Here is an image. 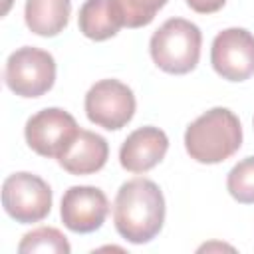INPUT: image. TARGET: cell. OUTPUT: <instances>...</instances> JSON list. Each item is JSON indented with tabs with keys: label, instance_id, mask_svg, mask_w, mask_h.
I'll use <instances>...</instances> for the list:
<instances>
[{
	"label": "cell",
	"instance_id": "cell-1",
	"mask_svg": "<svg viewBox=\"0 0 254 254\" xmlns=\"http://www.w3.org/2000/svg\"><path fill=\"white\" fill-rule=\"evenodd\" d=\"M113 222L127 242H151L165 222V196L159 185L143 177L123 183L115 194Z\"/></svg>",
	"mask_w": 254,
	"mask_h": 254
},
{
	"label": "cell",
	"instance_id": "cell-2",
	"mask_svg": "<svg viewBox=\"0 0 254 254\" xmlns=\"http://www.w3.org/2000/svg\"><path fill=\"white\" fill-rule=\"evenodd\" d=\"M242 145V125L226 107H212L185 131V149L196 163L216 165L230 159Z\"/></svg>",
	"mask_w": 254,
	"mask_h": 254
},
{
	"label": "cell",
	"instance_id": "cell-3",
	"mask_svg": "<svg viewBox=\"0 0 254 254\" xmlns=\"http://www.w3.org/2000/svg\"><path fill=\"white\" fill-rule=\"evenodd\" d=\"M202 34L196 24L185 18H169L149 42V52L159 69L175 75L189 73L200 58Z\"/></svg>",
	"mask_w": 254,
	"mask_h": 254
},
{
	"label": "cell",
	"instance_id": "cell-4",
	"mask_svg": "<svg viewBox=\"0 0 254 254\" xmlns=\"http://www.w3.org/2000/svg\"><path fill=\"white\" fill-rule=\"evenodd\" d=\"M4 81L20 97H40L54 87L56 60L50 52L34 46L18 48L6 60Z\"/></svg>",
	"mask_w": 254,
	"mask_h": 254
},
{
	"label": "cell",
	"instance_id": "cell-5",
	"mask_svg": "<svg viewBox=\"0 0 254 254\" xmlns=\"http://www.w3.org/2000/svg\"><path fill=\"white\" fill-rule=\"evenodd\" d=\"M2 206L20 224L40 222L52 210V189L34 173H14L2 183Z\"/></svg>",
	"mask_w": 254,
	"mask_h": 254
},
{
	"label": "cell",
	"instance_id": "cell-6",
	"mask_svg": "<svg viewBox=\"0 0 254 254\" xmlns=\"http://www.w3.org/2000/svg\"><path fill=\"white\" fill-rule=\"evenodd\" d=\"M135 95L129 85L119 79H101L85 93V115L97 127L117 131L135 115Z\"/></svg>",
	"mask_w": 254,
	"mask_h": 254
},
{
	"label": "cell",
	"instance_id": "cell-7",
	"mask_svg": "<svg viewBox=\"0 0 254 254\" xmlns=\"http://www.w3.org/2000/svg\"><path fill=\"white\" fill-rule=\"evenodd\" d=\"M79 133V127L67 111L60 107H48L38 111L26 121L24 137L28 147L40 157L60 159L69 143Z\"/></svg>",
	"mask_w": 254,
	"mask_h": 254
},
{
	"label": "cell",
	"instance_id": "cell-8",
	"mask_svg": "<svg viewBox=\"0 0 254 254\" xmlns=\"http://www.w3.org/2000/svg\"><path fill=\"white\" fill-rule=\"evenodd\" d=\"M214 71L228 81H244L254 75V36L244 28L218 32L210 48Z\"/></svg>",
	"mask_w": 254,
	"mask_h": 254
},
{
	"label": "cell",
	"instance_id": "cell-9",
	"mask_svg": "<svg viewBox=\"0 0 254 254\" xmlns=\"http://www.w3.org/2000/svg\"><path fill=\"white\" fill-rule=\"evenodd\" d=\"M109 212V200L105 192L97 187H69L62 196L60 216L67 230L77 234H87L105 222Z\"/></svg>",
	"mask_w": 254,
	"mask_h": 254
},
{
	"label": "cell",
	"instance_id": "cell-10",
	"mask_svg": "<svg viewBox=\"0 0 254 254\" xmlns=\"http://www.w3.org/2000/svg\"><path fill=\"white\" fill-rule=\"evenodd\" d=\"M169 149V137L163 129L147 125L135 129L119 149V163L129 173H147L157 167Z\"/></svg>",
	"mask_w": 254,
	"mask_h": 254
},
{
	"label": "cell",
	"instance_id": "cell-11",
	"mask_svg": "<svg viewBox=\"0 0 254 254\" xmlns=\"http://www.w3.org/2000/svg\"><path fill=\"white\" fill-rule=\"evenodd\" d=\"M107 157H109L107 141L93 131L79 129V133L64 151V155L58 159V163L69 175H91L103 169Z\"/></svg>",
	"mask_w": 254,
	"mask_h": 254
},
{
	"label": "cell",
	"instance_id": "cell-12",
	"mask_svg": "<svg viewBox=\"0 0 254 254\" xmlns=\"http://www.w3.org/2000/svg\"><path fill=\"white\" fill-rule=\"evenodd\" d=\"M71 0H26L24 20L30 32L44 38H54L69 22Z\"/></svg>",
	"mask_w": 254,
	"mask_h": 254
},
{
	"label": "cell",
	"instance_id": "cell-13",
	"mask_svg": "<svg viewBox=\"0 0 254 254\" xmlns=\"http://www.w3.org/2000/svg\"><path fill=\"white\" fill-rule=\"evenodd\" d=\"M77 24L79 32L95 42L109 40L121 30V24L111 12L109 0H85L79 8Z\"/></svg>",
	"mask_w": 254,
	"mask_h": 254
},
{
	"label": "cell",
	"instance_id": "cell-14",
	"mask_svg": "<svg viewBox=\"0 0 254 254\" xmlns=\"http://www.w3.org/2000/svg\"><path fill=\"white\" fill-rule=\"evenodd\" d=\"M169 0H109L111 12L121 28H143Z\"/></svg>",
	"mask_w": 254,
	"mask_h": 254
},
{
	"label": "cell",
	"instance_id": "cell-15",
	"mask_svg": "<svg viewBox=\"0 0 254 254\" xmlns=\"http://www.w3.org/2000/svg\"><path fill=\"white\" fill-rule=\"evenodd\" d=\"M71 246L67 238L54 226H40L32 232L24 234V238L18 244L20 254H32V252H52V254H69Z\"/></svg>",
	"mask_w": 254,
	"mask_h": 254
},
{
	"label": "cell",
	"instance_id": "cell-16",
	"mask_svg": "<svg viewBox=\"0 0 254 254\" xmlns=\"http://www.w3.org/2000/svg\"><path fill=\"white\" fill-rule=\"evenodd\" d=\"M226 189L234 200L242 204H254V157H246L230 169L226 177Z\"/></svg>",
	"mask_w": 254,
	"mask_h": 254
},
{
	"label": "cell",
	"instance_id": "cell-17",
	"mask_svg": "<svg viewBox=\"0 0 254 254\" xmlns=\"http://www.w3.org/2000/svg\"><path fill=\"white\" fill-rule=\"evenodd\" d=\"M226 0H187L189 8L198 14H214L224 6Z\"/></svg>",
	"mask_w": 254,
	"mask_h": 254
},
{
	"label": "cell",
	"instance_id": "cell-18",
	"mask_svg": "<svg viewBox=\"0 0 254 254\" xmlns=\"http://www.w3.org/2000/svg\"><path fill=\"white\" fill-rule=\"evenodd\" d=\"M10 4H12V0H4V6H2V14H6V12L10 10Z\"/></svg>",
	"mask_w": 254,
	"mask_h": 254
}]
</instances>
